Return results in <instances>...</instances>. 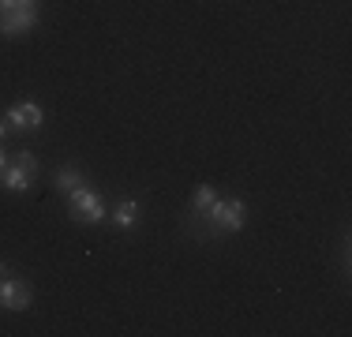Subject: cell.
<instances>
[{
  "label": "cell",
  "mask_w": 352,
  "mask_h": 337,
  "mask_svg": "<svg viewBox=\"0 0 352 337\" xmlns=\"http://www.w3.org/2000/svg\"><path fill=\"white\" fill-rule=\"evenodd\" d=\"M4 120L12 131H38L41 124H45V109H41L38 101H15L4 113Z\"/></svg>",
  "instance_id": "obj_4"
},
{
  "label": "cell",
  "mask_w": 352,
  "mask_h": 337,
  "mask_svg": "<svg viewBox=\"0 0 352 337\" xmlns=\"http://www.w3.org/2000/svg\"><path fill=\"white\" fill-rule=\"evenodd\" d=\"M68 214H72V221H79V225H102L109 217V206H105V199L98 188L79 184V188L68 191Z\"/></svg>",
  "instance_id": "obj_1"
},
{
  "label": "cell",
  "mask_w": 352,
  "mask_h": 337,
  "mask_svg": "<svg viewBox=\"0 0 352 337\" xmlns=\"http://www.w3.org/2000/svg\"><path fill=\"white\" fill-rule=\"evenodd\" d=\"M34 27H38V4L0 15V38H19V34H30Z\"/></svg>",
  "instance_id": "obj_7"
},
{
  "label": "cell",
  "mask_w": 352,
  "mask_h": 337,
  "mask_svg": "<svg viewBox=\"0 0 352 337\" xmlns=\"http://www.w3.org/2000/svg\"><path fill=\"white\" fill-rule=\"evenodd\" d=\"M8 131H12V128H8V120H0V142L8 139Z\"/></svg>",
  "instance_id": "obj_11"
},
{
  "label": "cell",
  "mask_w": 352,
  "mask_h": 337,
  "mask_svg": "<svg viewBox=\"0 0 352 337\" xmlns=\"http://www.w3.org/2000/svg\"><path fill=\"white\" fill-rule=\"evenodd\" d=\"M206 214H210V221L221 232H240L248 225V202L244 199H214L206 206Z\"/></svg>",
  "instance_id": "obj_3"
},
{
  "label": "cell",
  "mask_w": 352,
  "mask_h": 337,
  "mask_svg": "<svg viewBox=\"0 0 352 337\" xmlns=\"http://www.w3.org/2000/svg\"><path fill=\"white\" fill-rule=\"evenodd\" d=\"M180 229L191 236V240H199V243H210V240H221V236H229V232H221L217 225L210 221V214L206 210H195L191 206L188 214L180 217Z\"/></svg>",
  "instance_id": "obj_5"
},
{
  "label": "cell",
  "mask_w": 352,
  "mask_h": 337,
  "mask_svg": "<svg viewBox=\"0 0 352 337\" xmlns=\"http://www.w3.org/2000/svg\"><path fill=\"white\" fill-rule=\"evenodd\" d=\"M214 199H217V191L210 188V184H199V188H195V195H191V206H195V210H206Z\"/></svg>",
  "instance_id": "obj_10"
},
{
  "label": "cell",
  "mask_w": 352,
  "mask_h": 337,
  "mask_svg": "<svg viewBox=\"0 0 352 337\" xmlns=\"http://www.w3.org/2000/svg\"><path fill=\"white\" fill-rule=\"evenodd\" d=\"M4 277H8V263H0V281H4Z\"/></svg>",
  "instance_id": "obj_13"
},
{
  "label": "cell",
  "mask_w": 352,
  "mask_h": 337,
  "mask_svg": "<svg viewBox=\"0 0 352 337\" xmlns=\"http://www.w3.org/2000/svg\"><path fill=\"white\" fill-rule=\"evenodd\" d=\"M82 180H87V176H82V168H79V165H64V168H56V191H64V195H68L72 188H79Z\"/></svg>",
  "instance_id": "obj_9"
},
{
  "label": "cell",
  "mask_w": 352,
  "mask_h": 337,
  "mask_svg": "<svg viewBox=\"0 0 352 337\" xmlns=\"http://www.w3.org/2000/svg\"><path fill=\"white\" fill-rule=\"evenodd\" d=\"M34 176H38V157L30 154V150H19V154L8 162L4 173H0V188H4V191H15V195H23V191L34 188Z\"/></svg>",
  "instance_id": "obj_2"
},
{
  "label": "cell",
  "mask_w": 352,
  "mask_h": 337,
  "mask_svg": "<svg viewBox=\"0 0 352 337\" xmlns=\"http://www.w3.org/2000/svg\"><path fill=\"white\" fill-rule=\"evenodd\" d=\"M8 168V154H4V146H0V173Z\"/></svg>",
  "instance_id": "obj_12"
},
{
  "label": "cell",
  "mask_w": 352,
  "mask_h": 337,
  "mask_svg": "<svg viewBox=\"0 0 352 337\" xmlns=\"http://www.w3.org/2000/svg\"><path fill=\"white\" fill-rule=\"evenodd\" d=\"M109 217H113V225H116V229H124V232L135 229V221H139V202H135V199H120L113 210H109Z\"/></svg>",
  "instance_id": "obj_8"
},
{
  "label": "cell",
  "mask_w": 352,
  "mask_h": 337,
  "mask_svg": "<svg viewBox=\"0 0 352 337\" xmlns=\"http://www.w3.org/2000/svg\"><path fill=\"white\" fill-rule=\"evenodd\" d=\"M30 303H34V292H30L27 281H19V277H4L0 281V307L4 311H30Z\"/></svg>",
  "instance_id": "obj_6"
}]
</instances>
